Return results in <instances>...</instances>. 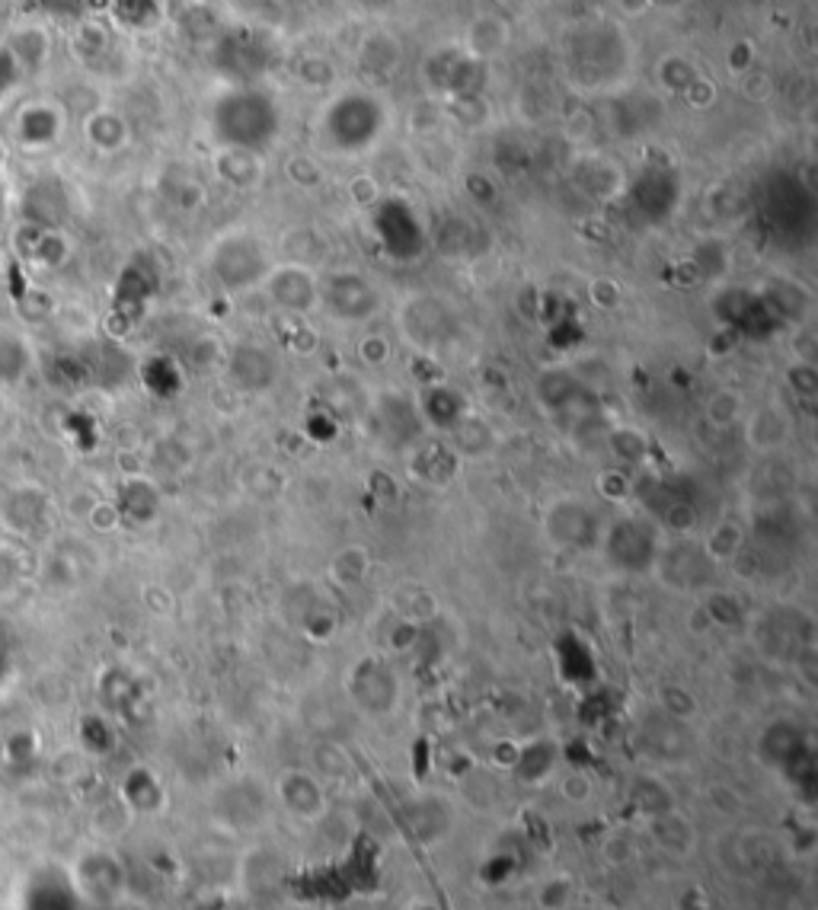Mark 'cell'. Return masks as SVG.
<instances>
[{
	"instance_id": "cell-1",
	"label": "cell",
	"mask_w": 818,
	"mask_h": 910,
	"mask_svg": "<svg viewBox=\"0 0 818 910\" xmlns=\"http://www.w3.org/2000/svg\"><path fill=\"white\" fill-rule=\"evenodd\" d=\"M214 131L224 148L263 151L278 131V109L263 90L237 87L214 106Z\"/></svg>"
},
{
	"instance_id": "cell-2",
	"label": "cell",
	"mask_w": 818,
	"mask_h": 910,
	"mask_svg": "<svg viewBox=\"0 0 818 910\" xmlns=\"http://www.w3.org/2000/svg\"><path fill=\"white\" fill-rule=\"evenodd\" d=\"M273 269V259L259 237L234 231L224 234L212 249V272L227 291H249L263 285V278Z\"/></svg>"
},
{
	"instance_id": "cell-3",
	"label": "cell",
	"mask_w": 818,
	"mask_h": 910,
	"mask_svg": "<svg viewBox=\"0 0 818 910\" xmlns=\"http://www.w3.org/2000/svg\"><path fill=\"white\" fill-rule=\"evenodd\" d=\"M602 546H605L607 563L620 572H646L656 566L659 556V527L642 521V517H617L607 527H602Z\"/></svg>"
},
{
	"instance_id": "cell-4",
	"label": "cell",
	"mask_w": 818,
	"mask_h": 910,
	"mask_svg": "<svg viewBox=\"0 0 818 910\" xmlns=\"http://www.w3.org/2000/svg\"><path fill=\"white\" fill-rule=\"evenodd\" d=\"M273 802L288 815V818L314 824L330 812V795L327 783L310 770V767H285L278 770L269 789Z\"/></svg>"
},
{
	"instance_id": "cell-5",
	"label": "cell",
	"mask_w": 818,
	"mask_h": 910,
	"mask_svg": "<svg viewBox=\"0 0 818 910\" xmlns=\"http://www.w3.org/2000/svg\"><path fill=\"white\" fill-rule=\"evenodd\" d=\"M317 303H323L327 313L342 323H364L381 313L384 301L371 278H364L362 272L339 269L320 281V301Z\"/></svg>"
},
{
	"instance_id": "cell-6",
	"label": "cell",
	"mask_w": 818,
	"mask_h": 910,
	"mask_svg": "<svg viewBox=\"0 0 818 910\" xmlns=\"http://www.w3.org/2000/svg\"><path fill=\"white\" fill-rule=\"evenodd\" d=\"M355 113H359V116H349L342 96L327 106L323 131H327V141H330L333 148H339V151L355 153L364 151V148H371V144L378 141V135H381V125L387 121L381 103H378L374 96H368V93L359 96V109H355Z\"/></svg>"
},
{
	"instance_id": "cell-7",
	"label": "cell",
	"mask_w": 818,
	"mask_h": 910,
	"mask_svg": "<svg viewBox=\"0 0 818 910\" xmlns=\"http://www.w3.org/2000/svg\"><path fill=\"white\" fill-rule=\"evenodd\" d=\"M74 891L91 908H113L125 895V869L109 849H91L71 866Z\"/></svg>"
},
{
	"instance_id": "cell-8",
	"label": "cell",
	"mask_w": 818,
	"mask_h": 910,
	"mask_svg": "<svg viewBox=\"0 0 818 910\" xmlns=\"http://www.w3.org/2000/svg\"><path fill=\"white\" fill-rule=\"evenodd\" d=\"M263 291L269 295V301L278 310L304 317L320 301V278L304 263H281V266H273L269 275L263 278Z\"/></svg>"
},
{
	"instance_id": "cell-9",
	"label": "cell",
	"mask_w": 818,
	"mask_h": 910,
	"mask_svg": "<svg viewBox=\"0 0 818 910\" xmlns=\"http://www.w3.org/2000/svg\"><path fill=\"white\" fill-rule=\"evenodd\" d=\"M403 333L410 335L419 349L435 352L438 345H445L452 339V330H457L455 313L445 307L438 298H413L403 307Z\"/></svg>"
},
{
	"instance_id": "cell-10",
	"label": "cell",
	"mask_w": 818,
	"mask_h": 910,
	"mask_svg": "<svg viewBox=\"0 0 818 910\" xmlns=\"http://www.w3.org/2000/svg\"><path fill=\"white\" fill-rule=\"evenodd\" d=\"M745 445L761 457H777L793 441V416L780 403H764L742 419Z\"/></svg>"
},
{
	"instance_id": "cell-11",
	"label": "cell",
	"mask_w": 818,
	"mask_h": 910,
	"mask_svg": "<svg viewBox=\"0 0 818 910\" xmlns=\"http://www.w3.org/2000/svg\"><path fill=\"white\" fill-rule=\"evenodd\" d=\"M544 527L546 534H550V540L560 546H588L602 537V524L588 512V505L573 499V495H566V499H560V502L550 505Z\"/></svg>"
},
{
	"instance_id": "cell-12",
	"label": "cell",
	"mask_w": 818,
	"mask_h": 910,
	"mask_svg": "<svg viewBox=\"0 0 818 910\" xmlns=\"http://www.w3.org/2000/svg\"><path fill=\"white\" fill-rule=\"evenodd\" d=\"M646 837L649 844L666 853L671 859H688L698 849V827L684 812H678L674 805L666 812H656L646 818Z\"/></svg>"
},
{
	"instance_id": "cell-13",
	"label": "cell",
	"mask_w": 818,
	"mask_h": 910,
	"mask_svg": "<svg viewBox=\"0 0 818 910\" xmlns=\"http://www.w3.org/2000/svg\"><path fill=\"white\" fill-rule=\"evenodd\" d=\"M269 799L273 795L259 792V786H253L246 780L231 783V786H224L217 792V818L224 821V824H231L234 831H249V827H256L259 821L266 818Z\"/></svg>"
},
{
	"instance_id": "cell-14",
	"label": "cell",
	"mask_w": 818,
	"mask_h": 910,
	"mask_svg": "<svg viewBox=\"0 0 818 910\" xmlns=\"http://www.w3.org/2000/svg\"><path fill=\"white\" fill-rule=\"evenodd\" d=\"M227 377L243 394H263L275 384V362L263 345H241L227 358Z\"/></svg>"
},
{
	"instance_id": "cell-15",
	"label": "cell",
	"mask_w": 818,
	"mask_h": 910,
	"mask_svg": "<svg viewBox=\"0 0 818 910\" xmlns=\"http://www.w3.org/2000/svg\"><path fill=\"white\" fill-rule=\"evenodd\" d=\"M217 176L231 182L234 189H253L263 180V160L256 151H241V148H221L217 153Z\"/></svg>"
},
{
	"instance_id": "cell-16",
	"label": "cell",
	"mask_w": 818,
	"mask_h": 910,
	"mask_svg": "<svg viewBox=\"0 0 818 910\" xmlns=\"http://www.w3.org/2000/svg\"><path fill=\"white\" fill-rule=\"evenodd\" d=\"M700 549H703V556H707L716 569H720V566H729V563L745 549V531H742V524H735V521H716V524L710 527V534H703Z\"/></svg>"
},
{
	"instance_id": "cell-17",
	"label": "cell",
	"mask_w": 818,
	"mask_h": 910,
	"mask_svg": "<svg viewBox=\"0 0 818 910\" xmlns=\"http://www.w3.org/2000/svg\"><path fill=\"white\" fill-rule=\"evenodd\" d=\"M506 42H509V26H506V20L496 17V13L477 17V20L470 23V30H467V52L480 61L499 55V52L506 49Z\"/></svg>"
},
{
	"instance_id": "cell-18",
	"label": "cell",
	"mask_w": 818,
	"mask_h": 910,
	"mask_svg": "<svg viewBox=\"0 0 818 910\" xmlns=\"http://www.w3.org/2000/svg\"><path fill=\"white\" fill-rule=\"evenodd\" d=\"M448 438H452V448L457 457H467V460H480L492 451V428L474 416H460L452 428H448Z\"/></svg>"
},
{
	"instance_id": "cell-19",
	"label": "cell",
	"mask_w": 818,
	"mask_h": 910,
	"mask_svg": "<svg viewBox=\"0 0 818 910\" xmlns=\"http://www.w3.org/2000/svg\"><path fill=\"white\" fill-rule=\"evenodd\" d=\"M745 413H748L745 409V396L739 394V390H729V387H720L716 394H710L707 403H703V419L716 431L739 428L742 419H745Z\"/></svg>"
},
{
	"instance_id": "cell-20",
	"label": "cell",
	"mask_w": 818,
	"mask_h": 910,
	"mask_svg": "<svg viewBox=\"0 0 818 910\" xmlns=\"http://www.w3.org/2000/svg\"><path fill=\"white\" fill-rule=\"evenodd\" d=\"M359 64L368 71H378V74L394 71L400 64V42L391 32H371L359 45Z\"/></svg>"
},
{
	"instance_id": "cell-21",
	"label": "cell",
	"mask_w": 818,
	"mask_h": 910,
	"mask_svg": "<svg viewBox=\"0 0 818 910\" xmlns=\"http://www.w3.org/2000/svg\"><path fill=\"white\" fill-rule=\"evenodd\" d=\"M368 569H371V553H368V546H346V549L336 553L333 563H330V578H333L336 585H342V588H352V585L364 581Z\"/></svg>"
},
{
	"instance_id": "cell-22",
	"label": "cell",
	"mask_w": 818,
	"mask_h": 910,
	"mask_svg": "<svg viewBox=\"0 0 818 910\" xmlns=\"http://www.w3.org/2000/svg\"><path fill=\"white\" fill-rule=\"evenodd\" d=\"M538 910H573L576 904V881L570 876H546L534 891Z\"/></svg>"
},
{
	"instance_id": "cell-23",
	"label": "cell",
	"mask_w": 818,
	"mask_h": 910,
	"mask_svg": "<svg viewBox=\"0 0 818 910\" xmlns=\"http://www.w3.org/2000/svg\"><path fill=\"white\" fill-rule=\"evenodd\" d=\"M87 138H91L96 148H103V151H116V148L125 144L128 128H125V121L116 113L103 109V113H96V116L87 119Z\"/></svg>"
},
{
	"instance_id": "cell-24",
	"label": "cell",
	"mask_w": 818,
	"mask_h": 910,
	"mask_svg": "<svg viewBox=\"0 0 818 910\" xmlns=\"http://www.w3.org/2000/svg\"><path fill=\"white\" fill-rule=\"evenodd\" d=\"M698 81V71H694V64L688 58H681V55H666V58L659 61V84L666 87L668 93H688V87Z\"/></svg>"
},
{
	"instance_id": "cell-25",
	"label": "cell",
	"mask_w": 818,
	"mask_h": 910,
	"mask_svg": "<svg viewBox=\"0 0 818 910\" xmlns=\"http://www.w3.org/2000/svg\"><path fill=\"white\" fill-rule=\"evenodd\" d=\"M355 355H359V362L364 364V367H384V364L391 362V355H394V345H391V339L384 333H364L359 335V342H355Z\"/></svg>"
},
{
	"instance_id": "cell-26",
	"label": "cell",
	"mask_w": 818,
	"mask_h": 910,
	"mask_svg": "<svg viewBox=\"0 0 818 910\" xmlns=\"http://www.w3.org/2000/svg\"><path fill=\"white\" fill-rule=\"evenodd\" d=\"M787 384L789 390L803 399H812L818 394V367L816 362H806V358H796L787 367Z\"/></svg>"
},
{
	"instance_id": "cell-27",
	"label": "cell",
	"mask_w": 818,
	"mask_h": 910,
	"mask_svg": "<svg viewBox=\"0 0 818 910\" xmlns=\"http://www.w3.org/2000/svg\"><path fill=\"white\" fill-rule=\"evenodd\" d=\"M285 173H288V180L295 182V185H301V189H314V185L323 182V167L314 157H307V153H295L285 163Z\"/></svg>"
},
{
	"instance_id": "cell-28",
	"label": "cell",
	"mask_w": 818,
	"mask_h": 910,
	"mask_svg": "<svg viewBox=\"0 0 818 910\" xmlns=\"http://www.w3.org/2000/svg\"><path fill=\"white\" fill-rule=\"evenodd\" d=\"M620 298H624V291H620V285H617L610 275L592 278V285H588V301L595 303L598 310H614V307H620Z\"/></svg>"
},
{
	"instance_id": "cell-29",
	"label": "cell",
	"mask_w": 818,
	"mask_h": 910,
	"mask_svg": "<svg viewBox=\"0 0 818 910\" xmlns=\"http://www.w3.org/2000/svg\"><path fill=\"white\" fill-rule=\"evenodd\" d=\"M598 492L605 495L607 502L624 505V502L634 495V483H630V477L620 473V470H605V473H598Z\"/></svg>"
},
{
	"instance_id": "cell-30",
	"label": "cell",
	"mask_w": 818,
	"mask_h": 910,
	"mask_svg": "<svg viewBox=\"0 0 818 910\" xmlns=\"http://www.w3.org/2000/svg\"><path fill=\"white\" fill-rule=\"evenodd\" d=\"M610 448H614V454L624 457V460H642V438H639V431H634V428H617L610 435Z\"/></svg>"
},
{
	"instance_id": "cell-31",
	"label": "cell",
	"mask_w": 818,
	"mask_h": 910,
	"mask_svg": "<svg viewBox=\"0 0 818 910\" xmlns=\"http://www.w3.org/2000/svg\"><path fill=\"white\" fill-rule=\"evenodd\" d=\"M560 792H563V799H566V802H573V805H585V802L592 799V780H588V777H582V773H566V777L560 780Z\"/></svg>"
},
{
	"instance_id": "cell-32",
	"label": "cell",
	"mask_w": 818,
	"mask_h": 910,
	"mask_svg": "<svg viewBox=\"0 0 818 910\" xmlns=\"http://www.w3.org/2000/svg\"><path fill=\"white\" fill-rule=\"evenodd\" d=\"M349 195H352V202L355 205H374L378 199H381V189H378V182L371 180V176H355V180L349 182Z\"/></svg>"
},
{
	"instance_id": "cell-33",
	"label": "cell",
	"mask_w": 818,
	"mask_h": 910,
	"mask_svg": "<svg viewBox=\"0 0 818 910\" xmlns=\"http://www.w3.org/2000/svg\"><path fill=\"white\" fill-rule=\"evenodd\" d=\"M301 77L310 87H327L333 81V67L323 58H307L301 67Z\"/></svg>"
},
{
	"instance_id": "cell-34",
	"label": "cell",
	"mask_w": 818,
	"mask_h": 910,
	"mask_svg": "<svg viewBox=\"0 0 818 910\" xmlns=\"http://www.w3.org/2000/svg\"><path fill=\"white\" fill-rule=\"evenodd\" d=\"M0 869H3V849H0Z\"/></svg>"
}]
</instances>
